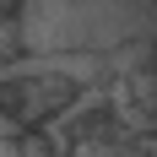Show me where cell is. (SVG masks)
Listing matches in <instances>:
<instances>
[{
	"mask_svg": "<svg viewBox=\"0 0 157 157\" xmlns=\"http://www.w3.org/2000/svg\"><path fill=\"white\" fill-rule=\"evenodd\" d=\"M157 6L146 0H27L16 44L27 60H103L114 49L152 44Z\"/></svg>",
	"mask_w": 157,
	"mask_h": 157,
	"instance_id": "cell-1",
	"label": "cell"
}]
</instances>
